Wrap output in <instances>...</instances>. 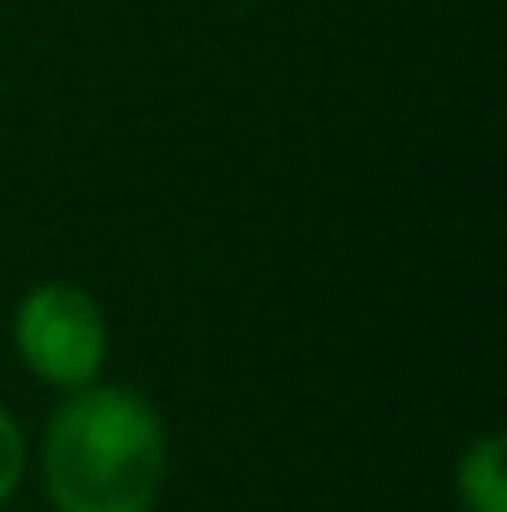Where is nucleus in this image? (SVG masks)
Instances as JSON below:
<instances>
[{"label":"nucleus","mask_w":507,"mask_h":512,"mask_svg":"<svg viewBox=\"0 0 507 512\" xmlns=\"http://www.w3.org/2000/svg\"><path fill=\"white\" fill-rule=\"evenodd\" d=\"M169 468L160 408L125 383L65 393L45 428V488L55 512H150Z\"/></svg>","instance_id":"obj_1"},{"label":"nucleus","mask_w":507,"mask_h":512,"mask_svg":"<svg viewBox=\"0 0 507 512\" xmlns=\"http://www.w3.org/2000/svg\"><path fill=\"white\" fill-rule=\"evenodd\" d=\"M110 324L100 304L75 284H40L15 304V353L20 363L60 393L100 378Z\"/></svg>","instance_id":"obj_2"},{"label":"nucleus","mask_w":507,"mask_h":512,"mask_svg":"<svg viewBox=\"0 0 507 512\" xmlns=\"http://www.w3.org/2000/svg\"><path fill=\"white\" fill-rule=\"evenodd\" d=\"M458 503L468 512H507V443L498 433L478 438L458 458Z\"/></svg>","instance_id":"obj_3"},{"label":"nucleus","mask_w":507,"mask_h":512,"mask_svg":"<svg viewBox=\"0 0 507 512\" xmlns=\"http://www.w3.org/2000/svg\"><path fill=\"white\" fill-rule=\"evenodd\" d=\"M25 478V438L15 428V418L0 408V508L10 503V493L20 488Z\"/></svg>","instance_id":"obj_4"}]
</instances>
